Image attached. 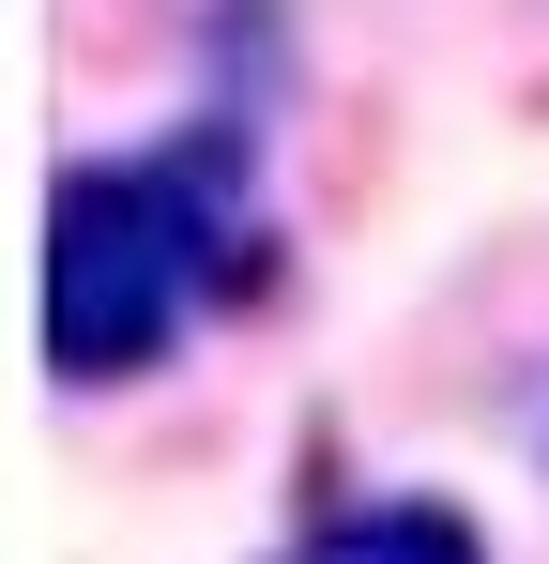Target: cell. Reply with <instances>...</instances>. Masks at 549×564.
Wrapping results in <instances>:
<instances>
[{"instance_id":"cell-1","label":"cell","mask_w":549,"mask_h":564,"mask_svg":"<svg viewBox=\"0 0 549 564\" xmlns=\"http://www.w3.org/2000/svg\"><path fill=\"white\" fill-rule=\"evenodd\" d=\"M245 229V122H183L169 153H92L46 184V367L62 381H153L183 321L229 290Z\"/></svg>"},{"instance_id":"cell-2","label":"cell","mask_w":549,"mask_h":564,"mask_svg":"<svg viewBox=\"0 0 549 564\" xmlns=\"http://www.w3.org/2000/svg\"><path fill=\"white\" fill-rule=\"evenodd\" d=\"M321 564H488V534H473L458 503H428V488H397V503H366Z\"/></svg>"}]
</instances>
